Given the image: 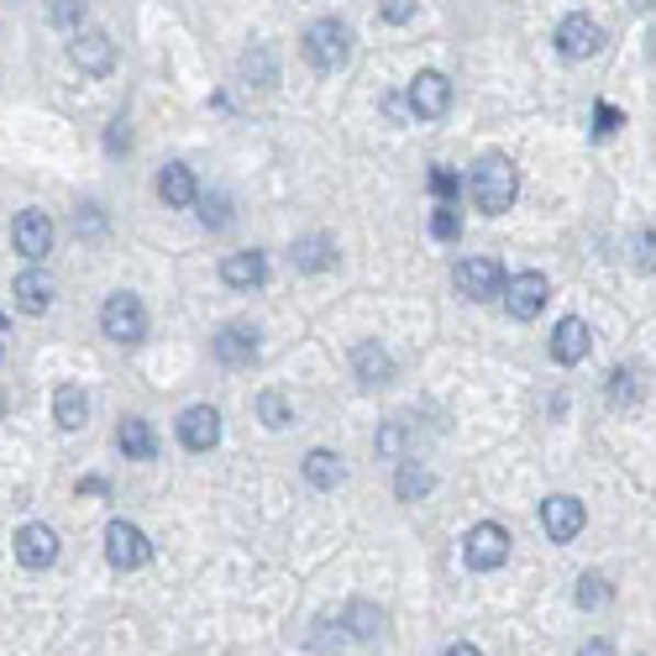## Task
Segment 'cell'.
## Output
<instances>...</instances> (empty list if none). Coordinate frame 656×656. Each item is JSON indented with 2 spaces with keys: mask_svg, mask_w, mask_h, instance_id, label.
<instances>
[{
  "mask_svg": "<svg viewBox=\"0 0 656 656\" xmlns=\"http://www.w3.org/2000/svg\"><path fill=\"white\" fill-rule=\"evenodd\" d=\"M446 656H483L472 641H457V646H446Z\"/></svg>",
  "mask_w": 656,
  "mask_h": 656,
  "instance_id": "41",
  "label": "cell"
},
{
  "mask_svg": "<svg viewBox=\"0 0 656 656\" xmlns=\"http://www.w3.org/2000/svg\"><path fill=\"white\" fill-rule=\"evenodd\" d=\"M221 279H226V289H258L268 279V258H263L258 247L253 253H226L221 258Z\"/></svg>",
  "mask_w": 656,
  "mask_h": 656,
  "instance_id": "20",
  "label": "cell"
},
{
  "mask_svg": "<svg viewBox=\"0 0 656 656\" xmlns=\"http://www.w3.org/2000/svg\"><path fill=\"white\" fill-rule=\"evenodd\" d=\"M116 446L126 463H153V457H158V436H153V425L142 421V415H126V421L116 425Z\"/></svg>",
  "mask_w": 656,
  "mask_h": 656,
  "instance_id": "18",
  "label": "cell"
},
{
  "mask_svg": "<svg viewBox=\"0 0 656 656\" xmlns=\"http://www.w3.org/2000/svg\"><path fill=\"white\" fill-rule=\"evenodd\" d=\"M289 258H294L300 274H326L331 263H336V242H331L326 232H310V236L294 242V253H289Z\"/></svg>",
  "mask_w": 656,
  "mask_h": 656,
  "instance_id": "22",
  "label": "cell"
},
{
  "mask_svg": "<svg viewBox=\"0 0 656 656\" xmlns=\"http://www.w3.org/2000/svg\"><path fill=\"white\" fill-rule=\"evenodd\" d=\"M53 421H58V431H85V421H90V399H85L79 383H58V394H53Z\"/></svg>",
  "mask_w": 656,
  "mask_h": 656,
  "instance_id": "23",
  "label": "cell"
},
{
  "mask_svg": "<svg viewBox=\"0 0 656 656\" xmlns=\"http://www.w3.org/2000/svg\"><path fill=\"white\" fill-rule=\"evenodd\" d=\"M158 200H164L168 211H189V205L200 200V185H194V168L168 164L164 174H158Z\"/></svg>",
  "mask_w": 656,
  "mask_h": 656,
  "instance_id": "19",
  "label": "cell"
},
{
  "mask_svg": "<svg viewBox=\"0 0 656 656\" xmlns=\"http://www.w3.org/2000/svg\"><path fill=\"white\" fill-rule=\"evenodd\" d=\"M572 599H578V610H604V604H610V583H604L599 572H583Z\"/></svg>",
  "mask_w": 656,
  "mask_h": 656,
  "instance_id": "30",
  "label": "cell"
},
{
  "mask_svg": "<svg viewBox=\"0 0 656 656\" xmlns=\"http://www.w3.org/2000/svg\"><path fill=\"white\" fill-rule=\"evenodd\" d=\"M631 263L641 268V274H652V268H656V232H635V242H631Z\"/></svg>",
  "mask_w": 656,
  "mask_h": 656,
  "instance_id": "34",
  "label": "cell"
},
{
  "mask_svg": "<svg viewBox=\"0 0 656 656\" xmlns=\"http://www.w3.org/2000/svg\"><path fill=\"white\" fill-rule=\"evenodd\" d=\"M11 242H16V253L26 263H43L53 253V215L47 211H22L16 215V226H11Z\"/></svg>",
  "mask_w": 656,
  "mask_h": 656,
  "instance_id": "13",
  "label": "cell"
},
{
  "mask_svg": "<svg viewBox=\"0 0 656 656\" xmlns=\"http://www.w3.org/2000/svg\"><path fill=\"white\" fill-rule=\"evenodd\" d=\"M546 300H552V283H546V274H515V279H504V310L515 315V321H536L541 310H546Z\"/></svg>",
  "mask_w": 656,
  "mask_h": 656,
  "instance_id": "8",
  "label": "cell"
},
{
  "mask_svg": "<svg viewBox=\"0 0 656 656\" xmlns=\"http://www.w3.org/2000/svg\"><path fill=\"white\" fill-rule=\"evenodd\" d=\"M5 410H11V399H5V389H0V421H5Z\"/></svg>",
  "mask_w": 656,
  "mask_h": 656,
  "instance_id": "42",
  "label": "cell"
},
{
  "mask_svg": "<svg viewBox=\"0 0 656 656\" xmlns=\"http://www.w3.org/2000/svg\"><path fill=\"white\" fill-rule=\"evenodd\" d=\"M374 446L383 452V457H404V421H389L383 431L374 436Z\"/></svg>",
  "mask_w": 656,
  "mask_h": 656,
  "instance_id": "35",
  "label": "cell"
},
{
  "mask_svg": "<svg viewBox=\"0 0 656 656\" xmlns=\"http://www.w3.org/2000/svg\"><path fill=\"white\" fill-rule=\"evenodd\" d=\"M347 631L357 635V641H374V635H383V610H374V604H352L347 610Z\"/></svg>",
  "mask_w": 656,
  "mask_h": 656,
  "instance_id": "28",
  "label": "cell"
},
{
  "mask_svg": "<svg viewBox=\"0 0 656 656\" xmlns=\"http://www.w3.org/2000/svg\"><path fill=\"white\" fill-rule=\"evenodd\" d=\"M588 352H593V331H588L583 315H563L557 326H552V357L563 363V368H578Z\"/></svg>",
  "mask_w": 656,
  "mask_h": 656,
  "instance_id": "15",
  "label": "cell"
},
{
  "mask_svg": "<svg viewBox=\"0 0 656 656\" xmlns=\"http://www.w3.org/2000/svg\"><path fill=\"white\" fill-rule=\"evenodd\" d=\"M431 236H436V242L463 236V215H457V205H436V215H431Z\"/></svg>",
  "mask_w": 656,
  "mask_h": 656,
  "instance_id": "32",
  "label": "cell"
},
{
  "mask_svg": "<svg viewBox=\"0 0 656 656\" xmlns=\"http://www.w3.org/2000/svg\"><path fill=\"white\" fill-rule=\"evenodd\" d=\"M378 16H383V22H410V16H415V0H378Z\"/></svg>",
  "mask_w": 656,
  "mask_h": 656,
  "instance_id": "36",
  "label": "cell"
},
{
  "mask_svg": "<svg viewBox=\"0 0 656 656\" xmlns=\"http://www.w3.org/2000/svg\"><path fill=\"white\" fill-rule=\"evenodd\" d=\"M652 43H656V32H652ZM652 53H656V47H652Z\"/></svg>",
  "mask_w": 656,
  "mask_h": 656,
  "instance_id": "44",
  "label": "cell"
},
{
  "mask_svg": "<svg viewBox=\"0 0 656 656\" xmlns=\"http://www.w3.org/2000/svg\"><path fill=\"white\" fill-rule=\"evenodd\" d=\"M253 410H258V421L268 425V431H283V425L294 421V410H289V399H283L279 389H263V394H258V404H253Z\"/></svg>",
  "mask_w": 656,
  "mask_h": 656,
  "instance_id": "27",
  "label": "cell"
},
{
  "mask_svg": "<svg viewBox=\"0 0 656 656\" xmlns=\"http://www.w3.org/2000/svg\"><path fill=\"white\" fill-rule=\"evenodd\" d=\"M614 126H620V111H614V105H599V126H593V132H599V137H610Z\"/></svg>",
  "mask_w": 656,
  "mask_h": 656,
  "instance_id": "39",
  "label": "cell"
},
{
  "mask_svg": "<svg viewBox=\"0 0 656 656\" xmlns=\"http://www.w3.org/2000/svg\"><path fill=\"white\" fill-rule=\"evenodd\" d=\"M0 336H5V315H0Z\"/></svg>",
  "mask_w": 656,
  "mask_h": 656,
  "instance_id": "43",
  "label": "cell"
},
{
  "mask_svg": "<svg viewBox=\"0 0 656 656\" xmlns=\"http://www.w3.org/2000/svg\"><path fill=\"white\" fill-rule=\"evenodd\" d=\"M105 147H111V153H121V147H132V126H126V116L111 121V132H105Z\"/></svg>",
  "mask_w": 656,
  "mask_h": 656,
  "instance_id": "38",
  "label": "cell"
},
{
  "mask_svg": "<svg viewBox=\"0 0 656 656\" xmlns=\"http://www.w3.org/2000/svg\"><path fill=\"white\" fill-rule=\"evenodd\" d=\"M588 525V510L583 499H572V493H546L541 499V531L557 541V546H567V541H578Z\"/></svg>",
  "mask_w": 656,
  "mask_h": 656,
  "instance_id": "6",
  "label": "cell"
},
{
  "mask_svg": "<svg viewBox=\"0 0 656 656\" xmlns=\"http://www.w3.org/2000/svg\"><path fill=\"white\" fill-rule=\"evenodd\" d=\"M468 194H472V205L483 215H504L510 205H515V194H520V168L504 158V153H483L478 164H472L468 174Z\"/></svg>",
  "mask_w": 656,
  "mask_h": 656,
  "instance_id": "1",
  "label": "cell"
},
{
  "mask_svg": "<svg viewBox=\"0 0 656 656\" xmlns=\"http://www.w3.org/2000/svg\"><path fill=\"white\" fill-rule=\"evenodd\" d=\"M179 442L189 452H211L221 442V410L215 404H189L185 415H179Z\"/></svg>",
  "mask_w": 656,
  "mask_h": 656,
  "instance_id": "16",
  "label": "cell"
},
{
  "mask_svg": "<svg viewBox=\"0 0 656 656\" xmlns=\"http://www.w3.org/2000/svg\"><path fill=\"white\" fill-rule=\"evenodd\" d=\"M47 22L53 26H85V0H53V5H47Z\"/></svg>",
  "mask_w": 656,
  "mask_h": 656,
  "instance_id": "33",
  "label": "cell"
},
{
  "mask_svg": "<svg viewBox=\"0 0 656 656\" xmlns=\"http://www.w3.org/2000/svg\"><path fill=\"white\" fill-rule=\"evenodd\" d=\"M16 563H22L26 572H43V567H53V563H58V531H53V525H43V520L22 525V531H16Z\"/></svg>",
  "mask_w": 656,
  "mask_h": 656,
  "instance_id": "12",
  "label": "cell"
},
{
  "mask_svg": "<svg viewBox=\"0 0 656 656\" xmlns=\"http://www.w3.org/2000/svg\"><path fill=\"white\" fill-rule=\"evenodd\" d=\"M599 47H604V26L593 22L588 11H572V16L557 22V53H563V58L578 64V58H593Z\"/></svg>",
  "mask_w": 656,
  "mask_h": 656,
  "instance_id": "9",
  "label": "cell"
},
{
  "mask_svg": "<svg viewBox=\"0 0 656 656\" xmlns=\"http://www.w3.org/2000/svg\"><path fill=\"white\" fill-rule=\"evenodd\" d=\"M11 294H16V310H22V315H47V305H53V283H47V274H37V268L16 274Z\"/></svg>",
  "mask_w": 656,
  "mask_h": 656,
  "instance_id": "21",
  "label": "cell"
},
{
  "mask_svg": "<svg viewBox=\"0 0 656 656\" xmlns=\"http://www.w3.org/2000/svg\"><path fill=\"white\" fill-rule=\"evenodd\" d=\"M211 352H215V363H221V368H247V363L258 357V331L247 326V321H232V326L215 331Z\"/></svg>",
  "mask_w": 656,
  "mask_h": 656,
  "instance_id": "14",
  "label": "cell"
},
{
  "mask_svg": "<svg viewBox=\"0 0 656 656\" xmlns=\"http://www.w3.org/2000/svg\"><path fill=\"white\" fill-rule=\"evenodd\" d=\"M352 374H357V383H368V389H383V383H394V357L378 347V342H363V347H352Z\"/></svg>",
  "mask_w": 656,
  "mask_h": 656,
  "instance_id": "17",
  "label": "cell"
},
{
  "mask_svg": "<svg viewBox=\"0 0 656 656\" xmlns=\"http://www.w3.org/2000/svg\"><path fill=\"white\" fill-rule=\"evenodd\" d=\"M305 58H310V69H321V74H336L342 64L352 58V26L347 22H336V16H321V22H310L305 26Z\"/></svg>",
  "mask_w": 656,
  "mask_h": 656,
  "instance_id": "2",
  "label": "cell"
},
{
  "mask_svg": "<svg viewBox=\"0 0 656 656\" xmlns=\"http://www.w3.org/2000/svg\"><path fill=\"white\" fill-rule=\"evenodd\" d=\"M510 546H515L510 531L483 520V525H472L468 536H463V563H468L472 572H499V567L510 563Z\"/></svg>",
  "mask_w": 656,
  "mask_h": 656,
  "instance_id": "3",
  "label": "cell"
},
{
  "mask_svg": "<svg viewBox=\"0 0 656 656\" xmlns=\"http://www.w3.org/2000/svg\"><path fill=\"white\" fill-rule=\"evenodd\" d=\"M431 489H436V472L425 468V463H415V457H404V463H399V472H394L399 504H421Z\"/></svg>",
  "mask_w": 656,
  "mask_h": 656,
  "instance_id": "24",
  "label": "cell"
},
{
  "mask_svg": "<svg viewBox=\"0 0 656 656\" xmlns=\"http://www.w3.org/2000/svg\"><path fill=\"white\" fill-rule=\"evenodd\" d=\"M105 557H111V567H121V572H137V567H147L153 546H147V536H142L132 520H111V525H105Z\"/></svg>",
  "mask_w": 656,
  "mask_h": 656,
  "instance_id": "7",
  "label": "cell"
},
{
  "mask_svg": "<svg viewBox=\"0 0 656 656\" xmlns=\"http://www.w3.org/2000/svg\"><path fill=\"white\" fill-rule=\"evenodd\" d=\"M69 53H74V64L85 74H94V79L116 69V43H111V32H100V26H79Z\"/></svg>",
  "mask_w": 656,
  "mask_h": 656,
  "instance_id": "11",
  "label": "cell"
},
{
  "mask_svg": "<svg viewBox=\"0 0 656 656\" xmlns=\"http://www.w3.org/2000/svg\"><path fill=\"white\" fill-rule=\"evenodd\" d=\"M431 189L442 194V205H446V200L457 194V174H452V168H431Z\"/></svg>",
  "mask_w": 656,
  "mask_h": 656,
  "instance_id": "37",
  "label": "cell"
},
{
  "mask_svg": "<svg viewBox=\"0 0 656 656\" xmlns=\"http://www.w3.org/2000/svg\"><path fill=\"white\" fill-rule=\"evenodd\" d=\"M641 399V378L631 374V368H614L610 374V404L614 410H625V404H635Z\"/></svg>",
  "mask_w": 656,
  "mask_h": 656,
  "instance_id": "31",
  "label": "cell"
},
{
  "mask_svg": "<svg viewBox=\"0 0 656 656\" xmlns=\"http://www.w3.org/2000/svg\"><path fill=\"white\" fill-rule=\"evenodd\" d=\"M578 656H614V652H610V641H588Z\"/></svg>",
  "mask_w": 656,
  "mask_h": 656,
  "instance_id": "40",
  "label": "cell"
},
{
  "mask_svg": "<svg viewBox=\"0 0 656 656\" xmlns=\"http://www.w3.org/2000/svg\"><path fill=\"white\" fill-rule=\"evenodd\" d=\"M242 79L253 85V90H274L279 85V58H274V47L258 43L242 53Z\"/></svg>",
  "mask_w": 656,
  "mask_h": 656,
  "instance_id": "25",
  "label": "cell"
},
{
  "mask_svg": "<svg viewBox=\"0 0 656 656\" xmlns=\"http://www.w3.org/2000/svg\"><path fill=\"white\" fill-rule=\"evenodd\" d=\"M452 283H457V294H463V300L489 305V300L504 294V268H499L493 258H463L457 268H452Z\"/></svg>",
  "mask_w": 656,
  "mask_h": 656,
  "instance_id": "5",
  "label": "cell"
},
{
  "mask_svg": "<svg viewBox=\"0 0 656 656\" xmlns=\"http://www.w3.org/2000/svg\"><path fill=\"white\" fill-rule=\"evenodd\" d=\"M100 331L111 336V342H121V347H137L142 336H147V305H142L137 294H111L105 300V310H100Z\"/></svg>",
  "mask_w": 656,
  "mask_h": 656,
  "instance_id": "4",
  "label": "cell"
},
{
  "mask_svg": "<svg viewBox=\"0 0 656 656\" xmlns=\"http://www.w3.org/2000/svg\"><path fill=\"white\" fill-rule=\"evenodd\" d=\"M305 478L315 483V489H336V483L347 478V468H342V457H336V452L315 446V452L305 457Z\"/></svg>",
  "mask_w": 656,
  "mask_h": 656,
  "instance_id": "26",
  "label": "cell"
},
{
  "mask_svg": "<svg viewBox=\"0 0 656 656\" xmlns=\"http://www.w3.org/2000/svg\"><path fill=\"white\" fill-rule=\"evenodd\" d=\"M410 111L421 121H442L452 111V79L436 69H421L410 79Z\"/></svg>",
  "mask_w": 656,
  "mask_h": 656,
  "instance_id": "10",
  "label": "cell"
},
{
  "mask_svg": "<svg viewBox=\"0 0 656 656\" xmlns=\"http://www.w3.org/2000/svg\"><path fill=\"white\" fill-rule=\"evenodd\" d=\"M194 205H200V221H205L211 232H226V226H232V200H226V194H200Z\"/></svg>",
  "mask_w": 656,
  "mask_h": 656,
  "instance_id": "29",
  "label": "cell"
}]
</instances>
